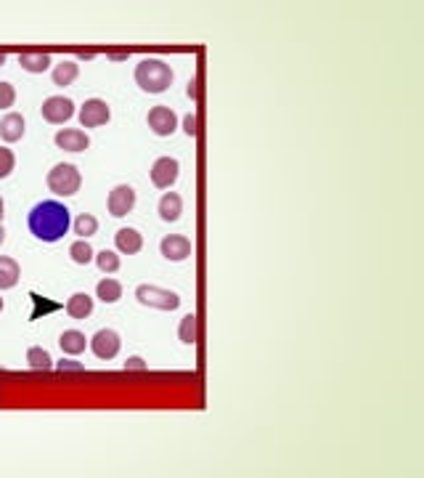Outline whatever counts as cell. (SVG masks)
Wrapping results in <instances>:
<instances>
[{
	"mask_svg": "<svg viewBox=\"0 0 424 478\" xmlns=\"http://www.w3.org/2000/svg\"><path fill=\"white\" fill-rule=\"evenodd\" d=\"M30 231L40 242H59L64 239V234L69 231V210L64 202L56 200H46V202H37L30 210Z\"/></svg>",
	"mask_w": 424,
	"mask_h": 478,
	"instance_id": "obj_1",
	"label": "cell"
},
{
	"mask_svg": "<svg viewBox=\"0 0 424 478\" xmlns=\"http://www.w3.org/2000/svg\"><path fill=\"white\" fill-rule=\"evenodd\" d=\"M136 82L146 94H165L173 85V69L159 59H143L136 69Z\"/></svg>",
	"mask_w": 424,
	"mask_h": 478,
	"instance_id": "obj_2",
	"label": "cell"
},
{
	"mask_svg": "<svg viewBox=\"0 0 424 478\" xmlns=\"http://www.w3.org/2000/svg\"><path fill=\"white\" fill-rule=\"evenodd\" d=\"M46 181H48V189L53 191L56 197H72V194H77L80 186H82V175H80L77 168L69 165V162L56 165V168L48 173Z\"/></svg>",
	"mask_w": 424,
	"mask_h": 478,
	"instance_id": "obj_3",
	"label": "cell"
},
{
	"mask_svg": "<svg viewBox=\"0 0 424 478\" xmlns=\"http://www.w3.org/2000/svg\"><path fill=\"white\" fill-rule=\"evenodd\" d=\"M138 303L149 306V308H159V311H175L181 306V295L170 292V290H159L154 285H141L136 290Z\"/></svg>",
	"mask_w": 424,
	"mask_h": 478,
	"instance_id": "obj_4",
	"label": "cell"
},
{
	"mask_svg": "<svg viewBox=\"0 0 424 478\" xmlns=\"http://www.w3.org/2000/svg\"><path fill=\"white\" fill-rule=\"evenodd\" d=\"M40 114H43V120H46V123L62 125V123H66V120H72V117H75V101H72V98H66V96H53V98L43 101Z\"/></svg>",
	"mask_w": 424,
	"mask_h": 478,
	"instance_id": "obj_5",
	"label": "cell"
},
{
	"mask_svg": "<svg viewBox=\"0 0 424 478\" xmlns=\"http://www.w3.org/2000/svg\"><path fill=\"white\" fill-rule=\"evenodd\" d=\"M111 120V109L107 101H101V98H88L85 104H82V109H80V123L85 127H101L107 125Z\"/></svg>",
	"mask_w": 424,
	"mask_h": 478,
	"instance_id": "obj_6",
	"label": "cell"
},
{
	"mask_svg": "<svg viewBox=\"0 0 424 478\" xmlns=\"http://www.w3.org/2000/svg\"><path fill=\"white\" fill-rule=\"evenodd\" d=\"M149 175H151V184L157 189H170L175 181H178V175H181V165L173 157H159L151 165V173Z\"/></svg>",
	"mask_w": 424,
	"mask_h": 478,
	"instance_id": "obj_7",
	"label": "cell"
},
{
	"mask_svg": "<svg viewBox=\"0 0 424 478\" xmlns=\"http://www.w3.org/2000/svg\"><path fill=\"white\" fill-rule=\"evenodd\" d=\"M91 348H93V353L98 356V359H104V362H111L117 353H120V346H122V340H120V335L114 333V330H98V333L93 335V340L88 343Z\"/></svg>",
	"mask_w": 424,
	"mask_h": 478,
	"instance_id": "obj_8",
	"label": "cell"
},
{
	"mask_svg": "<svg viewBox=\"0 0 424 478\" xmlns=\"http://www.w3.org/2000/svg\"><path fill=\"white\" fill-rule=\"evenodd\" d=\"M107 207H109V213L114 215V218H122V215H127V213L136 207V189H133V186H127V184H122V186H114V189L109 191Z\"/></svg>",
	"mask_w": 424,
	"mask_h": 478,
	"instance_id": "obj_9",
	"label": "cell"
},
{
	"mask_svg": "<svg viewBox=\"0 0 424 478\" xmlns=\"http://www.w3.org/2000/svg\"><path fill=\"white\" fill-rule=\"evenodd\" d=\"M146 120H149V127L157 136H170V133H175V127H178V114L170 107H154V109H149Z\"/></svg>",
	"mask_w": 424,
	"mask_h": 478,
	"instance_id": "obj_10",
	"label": "cell"
},
{
	"mask_svg": "<svg viewBox=\"0 0 424 478\" xmlns=\"http://www.w3.org/2000/svg\"><path fill=\"white\" fill-rule=\"evenodd\" d=\"M56 146L64 149V152L77 154V152H85V149L91 146V136L82 133V130H77V127H64V130L56 133Z\"/></svg>",
	"mask_w": 424,
	"mask_h": 478,
	"instance_id": "obj_11",
	"label": "cell"
},
{
	"mask_svg": "<svg viewBox=\"0 0 424 478\" xmlns=\"http://www.w3.org/2000/svg\"><path fill=\"white\" fill-rule=\"evenodd\" d=\"M159 250H162V255L167 258V260H186L191 255V242L183 234H167V237H162V245H159Z\"/></svg>",
	"mask_w": 424,
	"mask_h": 478,
	"instance_id": "obj_12",
	"label": "cell"
},
{
	"mask_svg": "<svg viewBox=\"0 0 424 478\" xmlns=\"http://www.w3.org/2000/svg\"><path fill=\"white\" fill-rule=\"evenodd\" d=\"M24 127H27L24 117H21L19 112H8V114L0 120V139H3V141H8V143L21 141Z\"/></svg>",
	"mask_w": 424,
	"mask_h": 478,
	"instance_id": "obj_13",
	"label": "cell"
},
{
	"mask_svg": "<svg viewBox=\"0 0 424 478\" xmlns=\"http://www.w3.org/2000/svg\"><path fill=\"white\" fill-rule=\"evenodd\" d=\"M114 242H117V250L125 255L141 253V247H143L141 231H136V229H130V226H127V229H120V231L114 234Z\"/></svg>",
	"mask_w": 424,
	"mask_h": 478,
	"instance_id": "obj_14",
	"label": "cell"
},
{
	"mask_svg": "<svg viewBox=\"0 0 424 478\" xmlns=\"http://www.w3.org/2000/svg\"><path fill=\"white\" fill-rule=\"evenodd\" d=\"M181 213H183V200H181V194H175V191H167L162 200H159V218L167 223H173L181 218Z\"/></svg>",
	"mask_w": 424,
	"mask_h": 478,
	"instance_id": "obj_15",
	"label": "cell"
},
{
	"mask_svg": "<svg viewBox=\"0 0 424 478\" xmlns=\"http://www.w3.org/2000/svg\"><path fill=\"white\" fill-rule=\"evenodd\" d=\"M66 314L72 319H88L93 314V298L85 295V292H75V295L66 301Z\"/></svg>",
	"mask_w": 424,
	"mask_h": 478,
	"instance_id": "obj_16",
	"label": "cell"
},
{
	"mask_svg": "<svg viewBox=\"0 0 424 478\" xmlns=\"http://www.w3.org/2000/svg\"><path fill=\"white\" fill-rule=\"evenodd\" d=\"M19 276H21L19 263L8 255H0V290H14Z\"/></svg>",
	"mask_w": 424,
	"mask_h": 478,
	"instance_id": "obj_17",
	"label": "cell"
},
{
	"mask_svg": "<svg viewBox=\"0 0 424 478\" xmlns=\"http://www.w3.org/2000/svg\"><path fill=\"white\" fill-rule=\"evenodd\" d=\"M59 346H62L64 353H72V356H77V353H82V351H85L88 340H85V335L77 333V330H66V333L59 337Z\"/></svg>",
	"mask_w": 424,
	"mask_h": 478,
	"instance_id": "obj_18",
	"label": "cell"
},
{
	"mask_svg": "<svg viewBox=\"0 0 424 478\" xmlns=\"http://www.w3.org/2000/svg\"><path fill=\"white\" fill-rule=\"evenodd\" d=\"M19 64H21V69H27L32 75H40L50 67V56L48 53H21Z\"/></svg>",
	"mask_w": 424,
	"mask_h": 478,
	"instance_id": "obj_19",
	"label": "cell"
},
{
	"mask_svg": "<svg viewBox=\"0 0 424 478\" xmlns=\"http://www.w3.org/2000/svg\"><path fill=\"white\" fill-rule=\"evenodd\" d=\"M80 69L75 62H62L56 69H53V82L59 85V88H66V85H72L75 80H77Z\"/></svg>",
	"mask_w": 424,
	"mask_h": 478,
	"instance_id": "obj_20",
	"label": "cell"
},
{
	"mask_svg": "<svg viewBox=\"0 0 424 478\" xmlns=\"http://www.w3.org/2000/svg\"><path fill=\"white\" fill-rule=\"evenodd\" d=\"M95 295H98V301L104 303H117L122 298V285L117 279H104V282H98V287H95Z\"/></svg>",
	"mask_w": 424,
	"mask_h": 478,
	"instance_id": "obj_21",
	"label": "cell"
},
{
	"mask_svg": "<svg viewBox=\"0 0 424 478\" xmlns=\"http://www.w3.org/2000/svg\"><path fill=\"white\" fill-rule=\"evenodd\" d=\"M27 364H30L32 369H37V372H48V369H53V359H50L48 351L32 346V348L27 351Z\"/></svg>",
	"mask_w": 424,
	"mask_h": 478,
	"instance_id": "obj_22",
	"label": "cell"
},
{
	"mask_svg": "<svg viewBox=\"0 0 424 478\" xmlns=\"http://www.w3.org/2000/svg\"><path fill=\"white\" fill-rule=\"evenodd\" d=\"M95 231H98V221H95V215H91V213L77 215V221H75V234H77L80 239L93 237Z\"/></svg>",
	"mask_w": 424,
	"mask_h": 478,
	"instance_id": "obj_23",
	"label": "cell"
},
{
	"mask_svg": "<svg viewBox=\"0 0 424 478\" xmlns=\"http://www.w3.org/2000/svg\"><path fill=\"white\" fill-rule=\"evenodd\" d=\"M69 255H72V260H75V263H80V266H88V263L93 260V247H91L85 239H77V242L69 247Z\"/></svg>",
	"mask_w": 424,
	"mask_h": 478,
	"instance_id": "obj_24",
	"label": "cell"
},
{
	"mask_svg": "<svg viewBox=\"0 0 424 478\" xmlns=\"http://www.w3.org/2000/svg\"><path fill=\"white\" fill-rule=\"evenodd\" d=\"M178 337H181L186 346H194V343H196V317H194V314H186V317L181 319Z\"/></svg>",
	"mask_w": 424,
	"mask_h": 478,
	"instance_id": "obj_25",
	"label": "cell"
},
{
	"mask_svg": "<svg viewBox=\"0 0 424 478\" xmlns=\"http://www.w3.org/2000/svg\"><path fill=\"white\" fill-rule=\"evenodd\" d=\"M95 263H98V269L104 271V274H114V271L122 266V260H120V255L111 253V250H104V253L95 255Z\"/></svg>",
	"mask_w": 424,
	"mask_h": 478,
	"instance_id": "obj_26",
	"label": "cell"
},
{
	"mask_svg": "<svg viewBox=\"0 0 424 478\" xmlns=\"http://www.w3.org/2000/svg\"><path fill=\"white\" fill-rule=\"evenodd\" d=\"M14 165H16L14 152L8 146H0V178H8L11 170H14Z\"/></svg>",
	"mask_w": 424,
	"mask_h": 478,
	"instance_id": "obj_27",
	"label": "cell"
},
{
	"mask_svg": "<svg viewBox=\"0 0 424 478\" xmlns=\"http://www.w3.org/2000/svg\"><path fill=\"white\" fill-rule=\"evenodd\" d=\"M32 301L37 303V311H35V314H32V319H37L40 317V314H43V317H46V314H50V311H59V308H62V306H59V303H53V301H46V298H40V295H37V292H32L30 295Z\"/></svg>",
	"mask_w": 424,
	"mask_h": 478,
	"instance_id": "obj_28",
	"label": "cell"
},
{
	"mask_svg": "<svg viewBox=\"0 0 424 478\" xmlns=\"http://www.w3.org/2000/svg\"><path fill=\"white\" fill-rule=\"evenodd\" d=\"M16 101V91L11 82H0V109H11Z\"/></svg>",
	"mask_w": 424,
	"mask_h": 478,
	"instance_id": "obj_29",
	"label": "cell"
},
{
	"mask_svg": "<svg viewBox=\"0 0 424 478\" xmlns=\"http://www.w3.org/2000/svg\"><path fill=\"white\" fill-rule=\"evenodd\" d=\"M183 130H186V136H196V114H186Z\"/></svg>",
	"mask_w": 424,
	"mask_h": 478,
	"instance_id": "obj_30",
	"label": "cell"
},
{
	"mask_svg": "<svg viewBox=\"0 0 424 478\" xmlns=\"http://www.w3.org/2000/svg\"><path fill=\"white\" fill-rule=\"evenodd\" d=\"M59 369L62 372H82V364H77V362H59Z\"/></svg>",
	"mask_w": 424,
	"mask_h": 478,
	"instance_id": "obj_31",
	"label": "cell"
},
{
	"mask_svg": "<svg viewBox=\"0 0 424 478\" xmlns=\"http://www.w3.org/2000/svg\"><path fill=\"white\" fill-rule=\"evenodd\" d=\"M125 366H127V369H143V366H146V362H143L141 356H130Z\"/></svg>",
	"mask_w": 424,
	"mask_h": 478,
	"instance_id": "obj_32",
	"label": "cell"
},
{
	"mask_svg": "<svg viewBox=\"0 0 424 478\" xmlns=\"http://www.w3.org/2000/svg\"><path fill=\"white\" fill-rule=\"evenodd\" d=\"M186 94H189V98H196V82H189V88H186Z\"/></svg>",
	"mask_w": 424,
	"mask_h": 478,
	"instance_id": "obj_33",
	"label": "cell"
},
{
	"mask_svg": "<svg viewBox=\"0 0 424 478\" xmlns=\"http://www.w3.org/2000/svg\"><path fill=\"white\" fill-rule=\"evenodd\" d=\"M3 213H6V202H3V197H0V226H3Z\"/></svg>",
	"mask_w": 424,
	"mask_h": 478,
	"instance_id": "obj_34",
	"label": "cell"
},
{
	"mask_svg": "<svg viewBox=\"0 0 424 478\" xmlns=\"http://www.w3.org/2000/svg\"><path fill=\"white\" fill-rule=\"evenodd\" d=\"M3 242H6V229L0 226V245H3Z\"/></svg>",
	"mask_w": 424,
	"mask_h": 478,
	"instance_id": "obj_35",
	"label": "cell"
},
{
	"mask_svg": "<svg viewBox=\"0 0 424 478\" xmlns=\"http://www.w3.org/2000/svg\"><path fill=\"white\" fill-rule=\"evenodd\" d=\"M3 64H6V53H0V67H3Z\"/></svg>",
	"mask_w": 424,
	"mask_h": 478,
	"instance_id": "obj_36",
	"label": "cell"
},
{
	"mask_svg": "<svg viewBox=\"0 0 424 478\" xmlns=\"http://www.w3.org/2000/svg\"><path fill=\"white\" fill-rule=\"evenodd\" d=\"M0 311H3V298H0Z\"/></svg>",
	"mask_w": 424,
	"mask_h": 478,
	"instance_id": "obj_37",
	"label": "cell"
}]
</instances>
